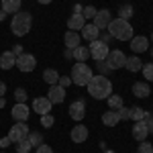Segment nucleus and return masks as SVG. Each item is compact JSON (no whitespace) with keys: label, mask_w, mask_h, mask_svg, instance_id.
<instances>
[{"label":"nucleus","mask_w":153,"mask_h":153,"mask_svg":"<svg viewBox=\"0 0 153 153\" xmlns=\"http://www.w3.org/2000/svg\"><path fill=\"white\" fill-rule=\"evenodd\" d=\"M86 88H88V94L98 98V100H106L108 96L112 94V84H110V80H108L106 76H102V74L92 76V80L88 82Z\"/></svg>","instance_id":"f257e3e1"},{"label":"nucleus","mask_w":153,"mask_h":153,"mask_svg":"<svg viewBox=\"0 0 153 153\" xmlns=\"http://www.w3.org/2000/svg\"><path fill=\"white\" fill-rule=\"evenodd\" d=\"M106 29H108L110 37H114L118 41H131V39H133V27H131V23L125 21V19H112Z\"/></svg>","instance_id":"f03ea898"},{"label":"nucleus","mask_w":153,"mask_h":153,"mask_svg":"<svg viewBox=\"0 0 153 153\" xmlns=\"http://www.w3.org/2000/svg\"><path fill=\"white\" fill-rule=\"evenodd\" d=\"M31 25H33V16L31 12H16L12 16V23H10V29L12 33L16 37H23L31 31Z\"/></svg>","instance_id":"7ed1b4c3"},{"label":"nucleus","mask_w":153,"mask_h":153,"mask_svg":"<svg viewBox=\"0 0 153 153\" xmlns=\"http://www.w3.org/2000/svg\"><path fill=\"white\" fill-rule=\"evenodd\" d=\"M92 70L84 63V61H78V63H74V68H71V84H76V86H88V82L92 80Z\"/></svg>","instance_id":"20e7f679"},{"label":"nucleus","mask_w":153,"mask_h":153,"mask_svg":"<svg viewBox=\"0 0 153 153\" xmlns=\"http://www.w3.org/2000/svg\"><path fill=\"white\" fill-rule=\"evenodd\" d=\"M106 65H108V70H120V68H125V63H127V55L120 51V49H114V51H110L108 55H106Z\"/></svg>","instance_id":"39448f33"},{"label":"nucleus","mask_w":153,"mask_h":153,"mask_svg":"<svg viewBox=\"0 0 153 153\" xmlns=\"http://www.w3.org/2000/svg\"><path fill=\"white\" fill-rule=\"evenodd\" d=\"M88 49H90V57L94 59V61H104L106 55L110 53L108 45H106V43H102V41H98V39H96V41H92Z\"/></svg>","instance_id":"423d86ee"},{"label":"nucleus","mask_w":153,"mask_h":153,"mask_svg":"<svg viewBox=\"0 0 153 153\" xmlns=\"http://www.w3.org/2000/svg\"><path fill=\"white\" fill-rule=\"evenodd\" d=\"M29 127H27V123H23V120H19L14 127H10V133H8V139H10L12 143H19L23 141V139H27L29 137Z\"/></svg>","instance_id":"0eeeda50"},{"label":"nucleus","mask_w":153,"mask_h":153,"mask_svg":"<svg viewBox=\"0 0 153 153\" xmlns=\"http://www.w3.org/2000/svg\"><path fill=\"white\" fill-rule=\"evenodd\" d=\"M37 65V59L31 55V53H21L16 57V68L21 71H33Z\"/></svg>","instance_id":"6e6552de"},{"label":"nucleus","mask_w":153,"mask_h":153,"mask_svg":"<svg viewBox=\"0 0 153 153\" xmlns=\"http://www.w3.org/2000/svg\"><path fill=\"white\" fill-rule=\"evenodd\" d=\"M147 135H149L147 120H145V118H143V120H137V123H135V127H133V137L141 143V141H145V139H147Z\"/></svg>","instance_id":"1a4fd4ad"},{"label":"nucleus","mask_w":153,"mask_h":153,"mask_svg":"<svg viewBox=\"0 0 153 153\" xmlns=\"http://www.w3.org/2000/svg\"><path fill=\"white\" fill-rule=\"evenodd\" d=\"M110 21H112V14H110V10L108 8H102V10H98L96 12V16H94V25L102 31V29H106L108 25H110Z\"/></svg>","instance_id":"9d476101"},{"label":"nucleus","mask_w":153,"mask_h":153,"mask_svg":"<svg viewBox=\"0 0 153 153\" xmlns=\"http://www.w3.org/2000/svg\"><path fill=\"white\" fill-rule=\"evenodd\" d=\"M49 100H51V104H59V102H63L65 100V88H61L57 84H53V86H49Z\"/></svg>","instance_id":"9b49d317"},{"label":"nucleus","mask_w":153,"mask_h":153,"mask_svg":"<svg viewBox=\"0 0 153 153\" xmlns=\"http://www.w3.org/2000/svg\"><path fill=\"white\" fill-rule=\"evenodd\" d=\"M29 114H31V110H29V106L25 104V102H16L14 104V108H12V118L19 123V120H27L29 118Z\"/></svg>","instance_id":"f8f14e48"},{"label":"nucleus","mask_w":153,"mask_h":153,"mask_svg":"<svg viewBox=\"0 0 153 153\" xmlns=\"http://www.w3.org/2000/svg\"><path fill=\"white\" fill-rule=\"evenodd\" d=\"M51 106H53V104H51V100H49V98H43V96L33 100V110H35L37 114H49Z\"/></svg>","instance_id":"ddd939ff"},{"label":"nucleus","mask_w":153,"mask_h":153,"mask_svg":"<svg viewBox=\"0 0 153 153\" xmlns=\"http://www.w3.org/2000/svg\"><path fill=\"white\" fill-rule=\"evenodd\" d=\"M70 117L74 118V120H82V118L86 117V104H84V100H76V102H71Z\"/></svg>","instance_id":"4468645a"},{"label":"nucleus","mask_w":153,"mask_h":153,"mask_svg":"<svg viewBox=\"0 0 153 153\" xmlns=\"http://www.w3.org/2000/svg\"><path fill=\"white\" fill-rule=\"evenodd\" d=\"M84 25H86V19L82 16V12H74L70 19H68V29H71V31H80V29H84Z\"/></svg>","instance_id":"2eb2a0df"},{"label":"nucleus","mask_w":153,"mask_h":153,"mask_svg":"<svg viewBox=\"0 0 153 153\" xmlns=\"http://www.w3.org/2000/svg\"><path fill=\"white\" fill-rule=\"evenodd\" d=\"M147 47H149V41H147V37H133L131 39V49L135 51V53H143V51H147Z\"/></svg>","instance_id":"dca6fc26"},{"label":"nucleus","mask_w":153,"mask_h":153,"mask_svg":"<svg viewBox=\"0 0 153 153\" xmlns=\"http://www.w3.org/2000/svg\"><path fill=\"white\" fill-rule=\"evenodd\" d=\"M14 65H16V55H14L12 51L0 53V68H2V70H10Z\"/></svg>","instance_id":"f3484780"},{"label":"nucleus","mask_w":153,"mask_h":153,"mask_svg":"<svg viewBox=\"0 0 153 153\" xmlns=\"http://www.w3.org/2000/svg\"><path fill=\"white\" fill-rule=\"evenodd\" d=\"M98 35H100V29H98L94 23H92V25H84L82 37L86 39V41H90V43H92V41H96V39H98Z\"/></svg>","instance_id":"a211bd4d"},{"label":"nucleus","mask_w":153,"mask_h":153,"mask_svg":"<svg viewBox=\"0 0 153 153\" xmlns=\"http://www.w3.org/2000/svg\"><path fill=\"white\" fill-rule=\"evenodd\" d=\"M86 139H88V129L84 125H78L71 129V141L74 143H84Z\"/></svg>","instance_id":"6ab92c4d"},{"label":"nucleus","mask_w":153,"mask_h":153,"mask_svg":"<svg viewBox=\"0 0 153 153\" xmlns=\"http://www.w3.org/2000/svg\"><path fill=\"white\" fill-rule=\"evenodd\" d=\"M133 94L137 96V98H147V96L151 94L149 84H147V82H135V84H133Z\"/></svg>","instance_id":"aec40b11"},{"label":"nucleus","mask_w":153,"mask_h":153,"mask_svg":"<svg viewBox=\"0 0 153 153\" xmlns=\"http://www.w3.org/2000/svg\"><path fill=\"white\" fill-rule=\"evenodd\" d=\"M63 43H65V49H76L80 45V35L76 31H68L63 35Z\"/></svg>","instance_id":"412c9836"},{"label":"nucleus","mask_w":153,"mask_h":153,"mask_svg":"<svg viewBox=\"0 0 153 153\" xmlns=\"http://www.w3.org/2000/svg\"><path fill=\"white\" fill-rule=\"evenodd\" d=\"M102 123H104L106 127H117L118 123H120V117H118L117 110H106L104 114H102Z\"/></svg>","instance_id":"4be33fe9"},{"label":"nucleus","mask_w":153,"mask_h":153,"mask_svg":"<svg viewBox=\"0 0 153 153\" xmlns=\"http://www.w3.org/2000/svg\"><path fill=\"white\" fill-rule=\"evenodd\" d=\"M21 4H23V0H2V10L6 12H12V14H16L19 8H21Z\"/></svg>","instance_id":"5701e85b"},{"label":"nucleus","mask_w":153,"mask_h":153,"mask_svg":"<svg viewBox=\"0 0 153 153\" xmlns=\"http://www.w3.org/2000/svg\"><path fill=\"white\" fill-rule=\"evenodd\" d=\"M125 68L129 71H141V68H143V61L137 55H133V57H127V63H125Z\"/></svg>","instance_id":"b1692460"},{"label":"nucleus","mask_w":153,"mask_h":153,"mask_svg":"<svg viewBox=\"0 0 153 153\" xmlns=\"http://www.w3.org/2000/svg\"><path fill=\"white\" fill-rule=\"evenodd\" d=\"M88 57H90V49H88V47L78 45V47L74 49V59H76V61H86Z\"/></svg>","instance_id":"393cba45"},{"label":"nucleus","mask_w":153,"mask_h":153,"mask_svg":"<svg viewBox=\"0 0 153 153\" xmlns=\"http://www.w3.org/2000/svg\"><path fill=\"white\" fill-rule=\"evenodd\" d=\"M108 106H110V110H118L120 106H125V102H123V96H118V94H110L108 98Z\"/></svg>","instance_id":"a878e982"},{"label":"nucleus","mask_w":153,"mask_h":153,"mask_svg":"<svg viewBox=\"0 0 153 153\" xmlns=\"http://www.w3.org/2000/svg\"><path fill=\"white\" fill-rule=\"evenodd\" d=\"M43 80H45L49 86H53V84H57L59 74H57L55 70H45V71H43Z\"/></svg>","instance_id":"bb28decb"},{"label":"nucleus","mask_w":153,"mask_h":153,"mask_svg":"<svg viewBox=\"0 0 153 153\" xmlns=\"http://www.w3.org/2000/svg\"><path fill=\"white\" fill-rule=\"evenodd\" d=\"M145 112H147V110H143L141 106H133V108H131V118H133L135 123H137V120H143V118H145Z\"/></svg>","instance_id":"cd10ccee"},{"label":"nucleus","mask_w":153,"mask_h":153,"mask_svg":"<svg viewBox=\"0 0 153 153\" xmlns=\"http://www.w3.org/2000/svg\"><path fill=\"white\" fill-rule=\"evenodd\" d=\"M131 16H133V6H131V4H125V6H120V10H118V19H125V21H129Z\"/></svg>","instance_id":"c85d7f7f"},{"label":"nucleus","mask_w":153,"mask_h":153,"mask_svg":"<svg viewBox=\"0 0 153 153\" xmlns=\"http://www.w3.org/2000/svg\"><path fill=\"white\" fill-rule=\"evenodd\" d=\"M31 149H33V145L29 143V139H23L16 143V153H29Z\"/></svg>","instance_id":"c756f323"},{"label":"nucleus","mask_w":153,"mask_h":153,"mask_svg":"<svg viewBox=\"0 0 153 153\" xmlns=\"http://www.w3.org/2000/svg\"><path fill=\"white\" fill-rule=\"evenodd\" d=\"M27 139H29V143H31L33 147H39V145L43 143V137H41L39 133H29V137H27Z\"/></svg>","instance_id":"7c9ffc66"},{"label":"nucleus","mask_w":153,"mask_h":153,"mask_svg":"<svg viewBox=\"0 0 153 153\" xmlns=\"http://www.w3.org/2000/svg\"><path fill=\"white\" fill-rule=\"evenodd\" d=\"M96 12H98V10H96L94 6H86V8H84V10H82V16H84V19H86V21H88V19H92V21H94Z\"/></svg>","instance_id":"2f4dec72"},{"label":"nucleus","mask_w":153,"mask_h":153,"mask_svg":"<svg viewBox=\"0 0 153 153\" xmlns=\"http://www.w3.org/2000/svg\"><path fill=\"white\" fill-rule=\"evenodd\" d=\"M141 71H143V76H145L149 82H153V63H147V65H143Z\"/></svg>","instance_id":"473e14b6"},{"label":"nucleus","mask_w":153,"mask_h":153,"mask_svg":"<svg viewBox=\"0 0 153 153\" xmlns=\"http://www.w3.org/2000/svg\"><path fill=\"white\" fill-rule=\"evenodd\" d=\"M117 112H118V117H120V120H131V108H127V106H120Z\"/></svg>","instance_id":"72a5a7b5"},{"label":"nucleus","mask_w":153,"mask_h":153,"mask_svg":"<svg viewBox=\"0 0 153 153\" xmlns=\"http://www.w3.org/2000/svg\"><path fill=\"white\" fill-rule=\"evenodd\" d=\"M14 98H16V102H27V90L25 88H16L14 90Z\"/></svg>","instance_id":"f704fd0d"},{"label":"nucleus","mask_w":153,"mask_h":153,"mask_svg":"<svg viewBox=\"0 0 153 153\" xmlns=\"http://www.w3.org/2000/svg\"><path fill=\"white\" fill-rule=\"evenodd\" d=\"M137 153H153V145H151V143L141 141V143H139V151H137Z\"/></svg>","instance_id":"c9c22d12"},{"label":"nucleus","mask_w":153,"mask_h":153,"mask_svg":"<svg viewBox=\"0 0 153 153\" xmlns=\"http://www.w3.org/2000/svg\"><path fill=\"white\" fill-rule=\"evenodd\" d=\"M53 123H55V120H53V117H51V114H41V125H43V127H53Z\"/></svg>","instance_id":"e433bc0d"},{"label":"nucleus","mask_w":153,"mask_h":153,"mask_svg":"<svg viewBox=\"0 0 153 153\" xmlns=\"http://www.w3.org/2000/svg\"><path fill=\"white\" fill-rule=\"evenodd\" d=\"M70 84H71V78H65V76L61 78V76H59V80H57V86H61V88H68Z\"/></svg>","instance_id":"4c0bfd02"},{"label":"nucleus","mask_w":153,"mask_h":153,"mask_svg":"<svg viewBox=\"0 0 153 153\" xmlns=\"http://www.w3.org/2000/svg\"><path fill=\"white\" fill-rule=\"evenodd\" d=\"M35 153H53V149H51L49 145H43V143H41V145L37 147V151H35Z\"/></svg>","instance_id":"58836bf2"},{"label":"nucleus","mask_w":153,"mask_h":153,"mask_svg":"<svg viewBox=\"0 0 153 153\" xmlns=\"http://www.w3.org/2000/svg\"><path fill=\"white\" fill-rule=\"evenodd\" d=\"M10 139H8V137H4V139H0V147H8V145H10Z\"/></svg>","instance_id":"ea45409f"},{"label":"nucleus","mask_w":153,"mask_h":153,"mask_svg":"<svg viewBox=\"0 0 153 153\" xmlns=\"http://www.w3.org/2000/svg\"><path fill=\"white\" fill-rule=\"evenodd\" d=\"M12 53H14V55L19 57V55L23 53V47H21V45H14V49H12Z\"/></svg>","instance_id":"a19ab883"},{"label":"nucleus","mask_w":153,"mask_h":153,"mask_svg":"<svg viewBox=\"0 0 153 153\" xmlns=\"http://www.w3.org/2000/svg\"><path fill=\"white\" fill-rule=\"evenodd\" d=\"M65 59H74V49H65Z\"/></svg>","instance_id":"79ce46f5"},{"label":"nucleus","mask_w":153,"mask_h":153,"mask_svg":"<svg viewBox=\"0 0 153 153\" xmlns=\"http://www.w3.org/2000/svg\"><path fill=\"white\" fill-rule=\"evenodd\" d=\"M147 127H149V133L153 135V117L149 118V120H147Z\"/></svg>","instance_id":"37998d69"},{"label":"nucleus","mask_w":153,"mask_h":153,"mask_svg":"<svg viewBox=\"0 0 153 153\" xmlns=\"http://www.w3.org/2000/svg\"><path fill=\"white\" fill-rule=\"evenodd\" d=\"M4 92H6V84H4V82H0V96L4 94Z\"/></svg>","instance_id":"c03bdc74"},{"label":"nucleus","mask_w":153,"mask_h":153,"mask_svg":"<svg viewBox=\"0 0 153 153\" xmlns=\"http://www.w3.org/2000/svg\"><path fill=\"white\" fill-rule=\"evenodd\" d=\"M4 19H6V12H4V10H0V21H4Z\"/></svg>","instance_id":"a18cd8bd"},{"label":"nucleus","mask_w":153,"mask_h":153,"mask_svg":"<svg viewBox=\"0 0 153 153\" xmlns=\"http://www.w3.org/2000/svg\"><path fill=\"white\" fill-rule=\"evenodd\" d=\"M4 104H6V102H4V96H0V108H2Z\"/></svg>","instance_id":"49530a36"},{"label":"nucleus","mask_w":153,"mask_h":153,"mask_svg":"<svg viewBox=\"0 0 153 153\" xmlns=\"http://www.w3.org/2000/svg\"><path fill=\"white\" fill-rule=\"evenodd\" d=\"M49 2H53V0H39V4H49Z\"/></svg>","instance_id":"de8ad7c7"},{"label":"nucleus","mask_w":153,"mask_h":153,"mask_svg":"<svg viewBox=\"0 0 153 153\" xmlns=\"http://www.w3.org/2000/svg\"><path fill=\"white\" fill-rule=\"evenodd\" d=\"M104 153H114V151H108V149H106V151H104Z\"/></svg>","instance_id":"09e8293b"},{"label":"nucleus","mask_w":153,"mask_h":153,"mask_svg":"<svg viewBox=\"0 0 153 153\" xmlns=\"http://www.w3.org/2000/svg\"><path fill=\"white\" fill-rule=\"evenodd\" d=\"M151 41H153V33H151Z\"/></svg>","instance_id":"8fccbe9b"},{"label":"nucleus","mask_w":153,"mask_h":153,"mask_svg":"<svg viewBox=\"0 0 153 153\" xmlns=\"http://www.w3.org/2000/svg\"><path fill=\"white\" fill-rule=\"evenodd\" d=\"M151 53H153V49H151Z\"/></svg>","instance_id":"3c124183"}]
</instances>
